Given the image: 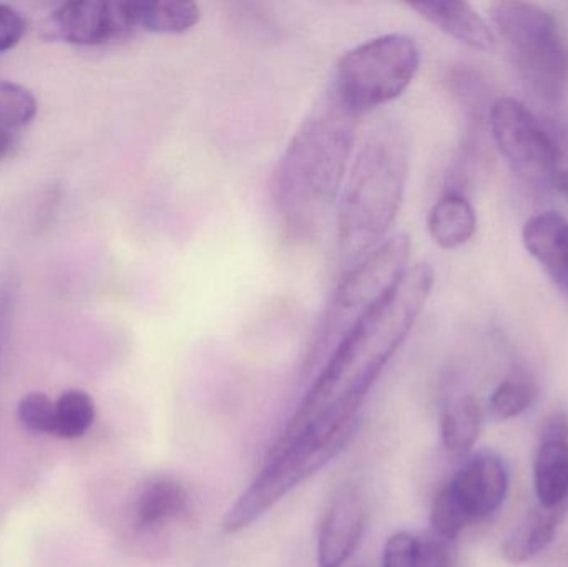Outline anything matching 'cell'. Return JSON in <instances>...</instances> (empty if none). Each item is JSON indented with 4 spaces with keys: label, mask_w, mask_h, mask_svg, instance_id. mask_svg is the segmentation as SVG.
Returning a JSON list of instances; mask_svg holds the SVG:
<instances>
[{
    "label": "cell",
    "mask_w": 568,
    "mask_h": 567,
    "mask_svg": "<svg viewBox=\"0 0 568 567\" xmlns=\"http://www.w3.org/2000/svg\"><path fill=\"white\" fill-rule=\"evenodd\" d=\"M13 315V293L7 286H0V353L9 336Z\"/></svg>",
    "instance_id": "4316f807"
},
{
    "label": "cell",
    "mask_w": 568,
    "mask_h": 567,
    "mask_svg": "<svg viewBox=\"0 0 568 567\" xmlns=\"http://www.w3.org/2000/svg\"><path fill=\"white\" fill-rule=\"evenodd\" d=\"M95 419V403L82 389H69L55 402L53 436L60 439H77L89 432Z\"/></svg>",
    "instance_id": "44dd1931"
},
{
    "label": "cell",
    "mask_w": 568,
    "mask_h": 567,
    "mask_svg": "<svg viewBox=\"0 0 568 567\" xmlns=\"http://www.w3.org/2000/svg\"><path fill=\"white\" fill-rule=\"evenodd\" d=\"M490 130L514 172L537 189L552 186L550 130L519 100L499 99L490 109Z\"/></svg>",
    "instance_id": "9c48e42d"
},
{
    "label": "cell",
    "mask_w": 568,
    "mask_h": 567,
    "mask_svg": "<svg viewBox=\"0 0 568 567\" xmlns=\"http://www.w3.org/2000/svg\"><path fill=\"white\" fill-rule=\"evenodd\" d=\"M410 239L399 233L351 266L334 290L317 330L313 355L331 348L396 285L407 270Z\"/></svg>",
    "instance_id": "52a82bcc"
},
{
    "label": "cell",
    "mask_w": 568,
    "mask_h": 567,
    "mask_svg": "<svg viewBox=\"0 0 568 567\" xmlns=\"http://www.w3.org/2000/svg\"><path fill=\"white\" fill-rule=\"evenodd\" d=\"M53 36L75 45L95 47L123 42L139 32L133 2H69L53 10Z\"/></svg>",
    "instance_id": "30bf717a"
},
{
    "label": "cell",
    "mask_w": 568,
    "mask_h": 567,
    "mask_svg": "<svg viewBox=\"0 0 568 567\" xmlns=\"http://www.w3.org/2000/svg\"><path fill=\"white\" fill-rule=\"evenodd\" d=\"M427 230H429L430 239L440 249H459L464 243L469 242L476 233V210L463 193H446L430 209Z\"/></svg>",
    "instance_id": "ac0fdd59"
},
{
    "label": "cell",
    "mask_w": 568,
    "mask_h": 567,
    "mask_svg": "<svg viewBox=\"0 0 568 567\" xmlns=\"http://www.w3.org/2000/svg\"><path fill=\"white\" fill-rule=\"evenodd\" d=\"M13 142H16V140H13L12 132L0 126V160L10 155L13 149Z\"/></svg>",
    "instance_id": "83f0119b"
},
{
    "label": "cell",
    "mask_w": 568,
    "mask_h": 567,
    "mask_svg": "<svg viewBox=\"0 0 568 567\" xmlns=\"http://www.w3.org/2000/svg\"><path fill=\"white\" fill-rule=\"evenodd\" d=\"M383 567H457L454 541L400 531L384 546Z\"/></svg>",
    "instance_id": "2e32d148"
},
{
    "label": "cell",
    "mask_w": 568,
    "mask_h": 567,
    "mask_svg": "<svg viewBox=\"0 0 568 567\" xmlns=\"http://www.w3.org/2000/svg\"><path fill=\"white\" fill-rule=\"evenodd\" d=\"M354 433L356 429L306 426L293 435L282 436L263 472L226 513L223 533L236 535L258 522L287 493L333 462L353 439Z\"/></svg>",
    "instance_id": "277c9868"
},
{
    "label": "cell",
    "mask_w": 568,
    "mask_h": 567,
    "mask_svg": "<svg viewBox=\"0 0 568 567\" xmlns=\"http://www.w3.org/2000/svg\"><path fill=\"white\" fill-rule=\"evenodd\" d=\"M509 492V468L496 453L470 456L443 486L430 509V526L439 538L454 541L469 526L499 512Z\"/></svg>",
    "instance_id": "ba28073f"
},
{
    "label": "cell",
    "mask_w": 568,
    "mask_h": 567,
    "mask_svg": "<svg viewBox=\"0 0 568 567\" xmlns=\"http://www.w3.org/2000/svg\"><path fill=\"white\" fill-rule=\"evenodd\" d=\"M356 119L329 90L291 139L275 179L276 209L287 235L313 236L336 206L349 169Z\"/></svg>",
    "instance_id": "7a4b0ae2"
},
{
    "label": "cell",
    "mask_w": 568,
    "mask_h": 567,
    "mask_svg": "<svg viewBox=\"0 0 568 567\" xmlns=\"http://www.w3.org/2000/svg\"><path fill=\"white\" fill-rule=\"evenodd\" d=\"M23 428L36 435H52L55 425V403L43 393H29L17 406Z\"/></svg>",
    "instance_id": "cb8c5ba5"
},
{
    "label": "cell",
    "mask_w": 568,
    "mask_h": 567,
    "mask_svg": "<svg viewBox=\"0 0 568 567\" xmlns=\"http://www.w3.org/2000/svg\"><path fill=\"white\" fill-rule=\"evenodd\" d=\"M483 426V409L473 395H460L446 406L440 419V436L447 452L466 455L476 445Z\"/></svg>",
    "instance_id": "ffe728a7"
},
{
    "label": "cell",
    "mask_w": 568,
    "mask_h": 567,
    "mask_svg": "<svg viewBox=\"0 0 568 567\" xmlns=\"http://www.w3.org/2000/svg\"><path fill=\"white\" fill-rule=\"evenodd\" d=\"M410 145L396 122L374 126L351 165L337 205V249L353 266L386 239L406 189Z\"/></svg>",
    "instance_id": "3957f363"
},
{
    "label": "cell",
    "mask_w": 568,
    "mask_h": 567,
    "mask_svg": "<svg viewBox=\"0 0 568 567\" xmlns=\"http://www.w3.org/2000/svg\"><path fill=\"white\" fill-rule=\"evenodd\" d=\"M567 512L568 506L554 509L540 506L537 512L530 513L504 541V558L513 565H523L546 551L556 539L557 529Z\"/></svg>",
    "instance_id": "e0dca14e"
},
{
    "label": "cell",
    "mask_w": 568,
    "mask_h": 567,
    "mask_svg": "<svg viewBox=\"0 0 568 567\" xmlns=\"http://www.w3.org/2000/svg\"><path fill=\"white\" fill-rule=\"evenodd\" d=\"M434 286L427 263L409 266L396 285L341 338L284 435L307 425H357L363 399L424 312Z\"/></svg>",
    "instance_id": "6da1fadb"
},
{
    "label": "cell",
    "mask_w": 568,
    "mask_h": 567,
    "mask_svg": "<svg viewBox=\"0 0 568 567\" xmlns=\"http://www.w3.org/2000/svg\"><path fill=\"white\" fill-rule=\"evenodd\" d=\"M537 385L526 372L507 376L490 396V412L496 418L510 419L523 415L537 398Z\"/></svg>",
    "instance_id": "7402d4cb"
},
{
    "label": "cell",
    "mask_w": 568,
    "mask_h": 567,
    "mask_svg": "<svg viewBox=\"0 0 568 567\" xmlns=\"http://www.w3.org/2000/svg\"><path fill=\"white\" fill-rule=\"evenodd\" d=\"M534 485L542 508L568 506V416L564 413H556L544 426Z\"/></svg>",
    "instance_id": "7c38bea8"
},
{
    "label": "cell",
    "mask_w": 568,
    "mask_h": 567,
    "mask_svg": "<svg viewBox=\"0 0 568 567\" xmlns=\"http://www.w3.org/2000/svg\"><path fill=\"white\" fill-rule=\"evenodd\" d=\"M527 252L568 298V222L556 212H544L527 220L523 232Z\"/></svg>",
    "instance_id": "4fadbf2b"
},
{
    "label": "cell",
    "mask_w": 568,
    "mask_h": 567,
    "mask_svg": "<svg viewBox=\"0 0 568 567\" xmlns=\"http://www.w3.org/2000/svg\"><path fill=\"white\" fill-rule=\"evenodd\" d=\"M37 115V100L26 87L0 79V126L22 129Z\"/></svg>",
    "instance_id": "603a6c76"
},
{
    "label": "cell",
    "mask_w": 568,
    "mask_h": 567,
    "mask_svg": "<svg viewBox=\"0 0 568 567\" xmlns=\"http://www.w3.org/2000/svg\"><path fill=\"white\" fill-rule=\"evenodd\" d=\"M414 12L419 13L427 22L454 37L459 42L490 52L496 47L493 30L470 3L457 0H430V2L409 3Z\"/></svg>",
    "instance_id": "5bb4252c"
},
{
    "label": "cell",
    "mask_w": 568,
    "mask_h": 567,
    "mask_svg": "<svg viewBox=\"0 0 568 567\" xmlns=\"http://www.w3.org/2000/svg\"><path fill=\"white\" fill-rule=\"evenodd\" d=\"M189 505L185 486L170 476H156L140 489L133 505L136 528L143 531L162 528L179 518Z\"/></svg>",
    "instance_id": "9a60e30c"
},
{
    "label": "cell",
    "mask_w": 568,
    "mask_h": 567,
    "mask_svg": "<svg viewBox=\"0 0 568 567\" xmlns=\"http://www.w3.org/2000/svg\"><path fill=\"white\" fill-rule=\"evenodd\" d=\"M27 32V20L13 7L0 3V53L13 49Z\"/></svg>",
    "instance_id": "484cf974"
},
{
    "label": "cell",
    "mask_w": 568,
    "mask_h": 567,
    "mask_svg": "<svg viewBox=\"0 0 568 567\" xmlns=\"http://www.w3.org/2000/svg\"><path fill=\"white\" fill-rule=\"evenodd\" d=\"M554 143L552 186L568 203V129L567 126H550Z\"/></svg>",
    "instance_id": "d4e9b609"
},
{
    "label": "cell",
    "mask_w": 568,
    "mask_h": 567,
    "mask_svg": "<svg viewBox=\"0 0 568 567\" xmlns=\"http://www.w3.org/2000/svg\"><path fill=\"white\" fill-rule=\"evenodd\" d=\"M413 37L386 33L341 57L331 93L354 115L386 105L406 92L419 70Z\"/></svg>",
    "instance_id": "5b68a950"
},
{
    "label": "cell",
    "mask_w": 568,
    "mask_h": 567,
    "mask_svg": "<svg viewBox=\"0 0 568 567\" xmlns=\"http://www.w3.org/2000/svg\"><path fill=\"white\" fill-rule=\"evenodd\" d=\"M490 17L524 79L547 102L568 93V42L552 13L529 2H496Z\"/></svg>",
    "instance_id": "8992f818"
},
{
    "label": "cell",
    "mask_w": 568,
    "mask_h": 567,
    "mask_svg": "<svg viewBox=\"0 0 568 567\" xmlns=\"http://www.w3.org/2000/svg\"><path fill=\"white\" fill-rule=\"evenodd\" d=\"M135 16L139 30L176 36L200 22L202 9L199 3L183 0H135Z\"/></svg>",
    "instance_id": "d6986e66"
},
{
    "label": "cell",
    "mask_w": 568,
    "mask_h": 567,
    "mask_svg": "<svg viewBox=\"0 0 568 567\" xmlns=\"http://www.w3.org/2000/svg\"><path fill=\"white\" fill-rule=\"evenodd\" d=\"M367 505L359 486L341 485L334 492L317 538V566L341 567L349 561L363 539Z\"/></svg>",
    "instance_id": "8fae6325"
}]
</instances>
